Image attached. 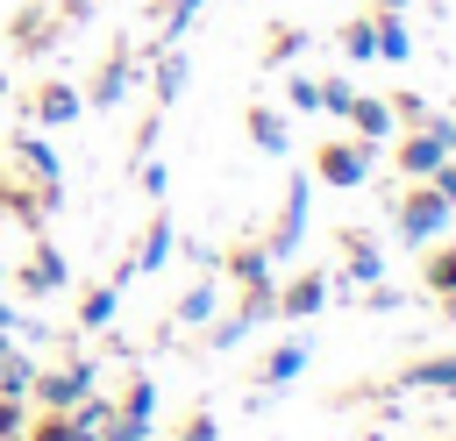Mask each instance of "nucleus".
Wrapping results in <instances>:
<instances>
[{"mask_svg":"<svg viewBox=\"0 0 456 441\" xmlns=\"http://www.w3.org/2000/svg\"><path fill=\"white\" fill-rule=\"evenodd\" d=\"M0 441H21V434H0Z\"/></svg>","mask_w":456,"mask_h":441,"instance_id":"nucleus-39","label":"nucleus"},{"mask_svg":"<svg viewBox=\"0 0 456 441\" xmlns=\"http://www.w3.org/2000/svg\"><path fill=\"white\" fill-rule=\"evenodd\" d=\"M0 313H7V306H0Z\"/></svg>","mask_w":456,"mask_h":441,"instance_id":"nucleus-40","label":"nucleus"},{"mask_svg":"<svg viewBox=\"0 0 456 441\" xmlns=\"http://www.w3.org/2000/svg\"><path fill=\"white\" fill-rule=\"evenodd\" d=\"M28 384H36V363L7 349V356H0V398H28Z\"/></svg>","mask_w":456,"mask_h":441,"instance_id":"nucleus-22","label":"nucleus"},{"mask_svg":"<svg viewBox=\"0 0 456 441\" xmlns=\"http://www.w3.org/2000/svg\"><path fill=\"white\" fill-rule=\"evenodd\" d=\"M342 107H349V78H328L321 85V114H342Z\"/></svg>","mask_w":456,"mask_h":441,"instance_id":"nucleus-32","label":"nucleus"},{"mask_svg":"<svg viewBox=\"0 0 456 441\" xmlns=\"http://www.w3.org/2000/svg\"><path fill=\"white\" fill-rule=\"evenodd\" d=\"M306 206H314V178L306 171H292V185H285V213H278V228H271V263H285L299 242H306Z\"/></svg>","mask_w":456,"mask_h":441,"instance_id":"nucleus-3","label":"nucleus"},{"mask_svg":"<svg viewBox=\"0 0 456 441\" xmlns=\"http://www.w3.org/2000/svg\"><path fill=\"white\" fill-rule=\"evenodd\" d=\"M449 220H456V206H449V199H442L428 178H420V192H406V199H399V213H392L399 242H413V249H420V242H435Z\"/></svg>","mask_w":456,"mask_h":441,"instance_id":"nucleus-1","label":"nucleus"},{"mask_svg":"<svg viewBox=\"0 0 456 441\" xmlns=\"http://www.w3.org/2000/svg\"><path fill=\"white\" fill-rule=\"evenodd\" d=\"M442 156H449V142H442L435 128H420V135H406V142H399V171H406V178H428Z\"/></svg>","mask_w":456,"mask_h":441,"instance_id":"nucleus-6","label":"nucleus"},{"mask_svg":"<svg viewBox=\"0 0 456 441\" xmlns=\"http://www.w3.org/2000/svg\"><path fill=\"white\" fill-rule=\"evenodd\" d=\"M306 356H314V349H306V341H285V349H278V356H271V363H264V384H292V377H299V370H306Z\"/></svg>","mask_w":456,"mask_h":441,"instance_id":"nucleus-21","label":"nucleus"},{"mask_svg":"<svg viewBox=\"0 0 456 441\" xmlns=\"http://www.w3.org/2000/svg\"><path fill=\"white\" fill-rule=\"evenodd\" d=\"M271 299H278V320H314V313L335 299V285L314 270V277H292V285H285V292H271Z\"/></svg>","mask_w":456,"mask_h":441,"instance_id":"nucleus-5","label":"nucleus"},{"mask_svg":"<svg viewBox=\"0 0 456 441\" xmlns=\"http://www.w3.org/2000/svg\"><path fill=\"white\" fill-rule=\"evenodd\" d=\"M43 7H64V0H43Z\"/></svg>","mask_w":456,"mask_h":441,"instance_id":"nucleus-38","label":"nucleus"},{"mask_svg":"<svg viewBox=\"0 0 456 441\" xmlns=\"http://www.w3.org/2000/svg\"><path fill=\"white\" fill-rule=\"evenodd\" d=\"M121 100H128V57L114 50V57L100 64V78H93V92H86V107H107V114H114Z\"/></svg>","mask_w":456,"mask_h":441,"instance_id":"nucleus-9","label":"nucleus"},{"mask_svg":"<svg viewBox=\"0 0 456 441\" xmlns=\"http://www.w3.org/2000/svg\"><path fill=\"white\" fill-rule=\"evenodd\" d=\"M442 313H449V327H456V292H449V299H442Z\"/></svg>","mask_w":456,"mask_h":441,"instance_id":"nucleus-37","label":"nucleus"},{"mask_svg":"<svg viewBox=\"0 0 456 441\" xmlns=\"http://www.w3.org/2000/svg\"><path fill=\"white\" fill-rule=\"evenodd\" d=\"M378 7H385V14H406V7H413V0H378Z\"/></svg>","mask_w":456,"mask_h":441,"instance_id":"nucleus-36","label":"nucleus"},{"mask_svg":"<svg viewBox=\"0 0 456 441\" xmlns=\"http://www.w3.org/2000/svg\"><path fill=\"white\" fill-rule=\"evenodd\" d=\"M228 277L242 285V292H271V249L256 242V249H235L228 256Z\"/></svg>","mask_w":456,"mask_h":441,"instance_id":"nucleus-14","label":"nucleus"},{"mask_svg":"<svg viewBox=\"0 0 456 441\" xmlns=\"http://www.w3.org/2000/svg\"><path fill=\"white\" fill-rule=\"evenodd\" d=\"M428 185H435V192H442V199L456 206V149H449V156H442V164L428 171Z\"/></svg>","mask_w":456,"mask_h":441,"instance_id":"nucleus-28","label":"nucleus"},{"mask_svg":"<svg viewBox=\"0 0 456 441\" xmlns=\"http://www.w3.org/2000/svg\"><path fill=\"white\" fill-rule=\"evenodd\" d=\"M292 107H299V114H321V85H314V78H292Z\"/></svg>","mask_w":456,"mask_h":441,"instance_id":"nucleus-31","label":"nucleus"},{"mask_svg":"<svg viewBox=\"0 0 456 441\" xmlns=\"http://www.w3.org/2000/svg\"><path fill=\"white\" fill-rule=\"evenodd\" d=\"M249 142H256L264 156H285V149H292V128H285V114H278V107H249Z\"/></svg>","mask_w":456,"mask_h":441,"instance_id":"nucleus-12","label":"nucleus"},{"mask_svg":"<svg viewBox=\"0 0 456 441\" xmlns=\"http://www.w3.org/2000/svg\"><path fill=\"white\" fill-rule=\"evenodd\" d=\"M420 277H428V292H435V299H449V292H456V249H435Z\"/></svg>","mask_w":456,"mask_h":441,"instance_id":"nucleus-25","label":"nucleus"},{"mask_svg":"<svg viewBox=\"0 0 456 441\" xmlns=\"http://www.w3.org/2000/svg\"><path fill=\"white\" fill-rule=\"evenodd\" d=\"M86 114V92H71V85H43L36 92V121L43 128H64V121H78Z\"/></svg>","mask_w":456,"mask_h":441,"instance_id":"nucleus-10","label":"nucleus"},{"mask_svg":"<svg viewBox=\"0 0 456 441\" xmlns=\"http://www.w3.org/2000/svg\"><path fill=\"white\" fill-rule=\"evenodd\" d=\"M370 43H378V21H349V28H342V50H349V57H370Z\"/></svg>","mask_w":456,"mask_h":441,"instance_id":"nucleus-27","label":"nucleus"},{"mask_svg":"<svg viewBox=\"0 0 456 441\" xmlns=\"http://www.w3.org/2000/svg\"><path fill=\"white\" fill-rule=\"evenodd\" d=\"M178 441H221V420H214V413H192V420H185V434H178Z\"/></svg>","mask_w":456,"mask_h":441,"instance_id":"nucleus-30","label":"nucleus"},{"mask_svg":"<svg viewBox=\"0 0 456 441\" xmlns=\"http://www.w3.org/2000/svg\"><path fill=\"white\" fill-rule=\"evenodd\" d=\"M392 107V121H428V100L420 92H399V100H385Z\"/></svg>","mask_w":456,"mask_h":441,"instance_id":"nucleus-29","label":"nucleus"},{"mask_svg":"<svg viewBox=\"0 0 456 441\" xmlns=\"http://www.w3.org/2000/svg\"><path fill=\"white\" fill-rule=\"evenodd\" d=\"M93 377H100V363H71V370H50V377H36V384H28V398H43L50 413H71V405L93 391Z\"/></svg>","mask_w":456,"mask_h":441,"instance_id":"nucleus-4","label":"nucleus"},{"mask_svg":"<svg viewBox=\"0 0 456 441\" xmlns=\"http://www.w3.org/2000/svg\"><path fill=\"white\" fill-rule=\"evenodd\" d=\"M185 71H192V57H185V50H164V57H157V100H164V107L185 92Z\"/></svg>","mask_w":456,"mask_h":441,"instance_id":"nucleus-18","label":"nucleus"},{"mask_svg":"<svg viewBox=\"0 0 456 441\" xmlns=\"http://www.w3.org/2000/svg\"><path fill=\"white\" fill-rule=\"evenodd\" d=\"M64 277H71V263H64L50 242H36V256H28V270H21V285L43 299V292H64Z\"/></svg>","mask_w":456,"mask_h":441,"instance_id":"nucleus-7","label":"nucleus"},{"mask_svg":"<svg viewBox=\"0 0 456 441\" xmlns=\"http://www.w3.org/2000/svg\"><path fill=\"white\" fill-rule=\"evenodd\" d=\"M385 277V256H378V242L370 235H349V263H342V292L349 285H378Z\"/></svg>","mask_w":456,"mask_h":441,"instance_id":"nucleus-13","label":"nucleus"},{"mask_svg":"<svg viewBox=\"0 0 456 441\" xmlns=\"http://www.w3.org/2000/svg\"><path fill=\"white\" fill-rule=\"evenodd\" d=\"M164 256H171V213L150 220V235H142V249H135V270H157Z\"/></svg>","mask_w":456,"mask_h":441,"instance_id":"nucleus-19","label":"nucleus"},{"mask_svg":"<svg viewBox=\"0 0 456 441\" xmlns=\"http://www.w3.org/2000/svg\"><path fill=\"white\" fill-rule=\"evenodd\" d=\"M14 149H21V164H28V171H36V185H50V192H57V185H64V178H57V149H50V142H43V135H21V142H14Z\"/></svg>","mask_w":456,"mask_h":441,"instance_id":"nucleus-17","label":"nucleus"},{"mask_svg":"<svg viewBox=\"0 0 456 441\" xmlns=\"http://www.w3.org/2000/svg\"><path fill=\"white\" fill-rule=\"evenodd\" d=\"M342 121L363 135V142H378V135H392V107L385 100H363V92H349V107H342Z\"/></svg>","mask_w":456,"mask_h":441,"instance_id":"nucleus-11","label":"nucleus"},{"mask_svg":"<svg viewBox=\"0 0 456 441\" xmlns=\"http://www.w3.org/2000/svg\"><path fill=\"white\" fill-rule=\"evenodd\" d=\"M299 50H306V28H299V21H278V28H271L264 64H285V57H299Z\"/></svg>","mask_w":456,"mask_h":441,"instance_id":"nucleus-23","label":"nucleus"},{"mask_svg":"<svg viewBox=\"0 0 456 441\" xmlns=\"http://www.w3.org/2000/svg\"><path fill=\"white\" fill-rule=\"evenodd\" d=\"M200 7H207V0H178V7H171V14H164V28H171V36H185V28H192V14H200Z\"/></svg>","mask_w":456,"mask_h":441,"instance_id":"nucleus-33","label":"nucleus"},{"mask_svg":"<svg viewBox=\"0 0 456 441\" xmlns=\"http://www.w3.org/2000/svg\"><path fill=\"white\" fill-rule=\"evenodd\" d=\"M370 57H385V64H406V57H413V36H406L399 14H378V43H370Z\"/></svg>","mask_w":456,"mask_h":441,"instance_id":"nucleus-15","label":"nucleus"},{"mask_svg":"<svg viewBox=\"0 0 456 441\" xmlns=\"http://www.w3.org/2000/svg\"><path fill=\"white\" fill-rule=\"evenodd\" d=\"M114 306H121V285H100V292H86V306H78V320H86V334H100V327L114 320Z\"/></svg>","mask_w":456,"mask_h":441,"instance_id":"nucleus-20","label":"nucleus"},{"mask_svg":"<svg viewBox=\"0 0 456 441\" xmlns=\"http://www.w3.org/2000/svg\"><path fill=\"white\" fill-rule=\"evenodd\" d=\"M114 413H128V420H142V427H150V420H157V384H150V377H135V384H128V398H121Z\"/></svg>","mask_w":456,"mask_h":441,"instance_id":"nucleus-24","label":"nucleus"},{"mask_svg":"<svg viewBox=\"0 0 456 441\" xmlns=\"http://www.w3.org/2000/svg\"><path fill=\"white\" fill-rule=\"evenodd\" d=\"M399 391H456V356H420L413 370H399Z\"/></svg>","mask_w":456,"mask_h":441,"instance_id":"nucleus-8","label":"nucleus"},{"mask_svg":"<svg viewBox=\"0 0 456 441\" xmlns=\"http://www.w3.org/2000/svg\"><path fill=\"white\" fill-rule=\"evenodd\" d=\"M370 164H378V142H328L321 156H314V171H321V185H335V192H349V185H363L370 178Z\"/></svg>","mask_w":456,"mask_h":441,"instance_id":"nucleus-2","label":"nucleus"},{"mask_svg":"<svg viewBox=\"0 0 456 441\" xmlns=\"http://www.w3.org/2000/svg\"><path fill=\"white\" fill-rule=\"evenodd\" d=\"M0 434H21V398H0Z\"/></svg>","mask_w":456,"mask_h":441,"instance_id":"nucleus-35","label":"nucleus"},{"mask_svg":"<svg viewBox=\"0 0 456 441\" xmlns=\"http://www.w3.org/2000/svg\"><path fill=\"white\" fill-rule=\"evenodd\" d=\"M214 299H221V277H200V285L178 299V313H171V320H178V327H200V320H214Z\"/></svg>","mask_w":456,"mask_h":441,"instance_id":"nucleus-16","label":"nucleus"},{"mask_svg":"<svg viewBox=\"0 0 456 441\" xmlns=\"http://www.w3.org/2000/svg\"><path fill=\"white\" fill-rule=\"evenodd\" d=\"M36 441H71V420H64V413H50V420L36 427Z\"/></svg>","mask_w":456,"mask_h":441,"instance_id":"nucleus-34","label":"nucleus"},{"mask_svg":"<svg viewBox=\"0 0 456 441\" xmlns=\"http://www.w3.org/2000/svg\"><path fill=\"white\" fill-rule=\"evenodd\" d=\"M100 441H150V427L128 420V413H107V420H100Z\"/></svg>","mask_w":456,"mask_h":441,"instance_id":"nucleus-26","label":"nucleus"}]
</instances>
